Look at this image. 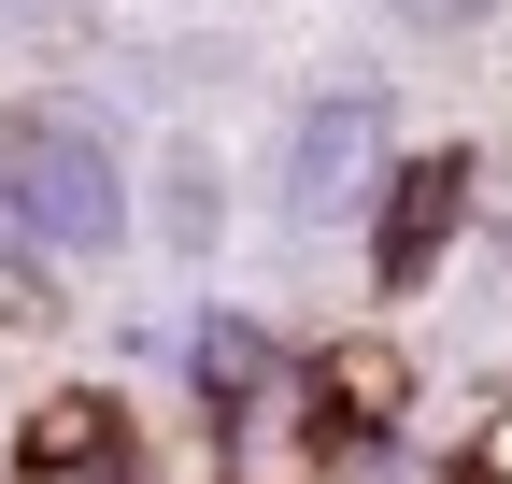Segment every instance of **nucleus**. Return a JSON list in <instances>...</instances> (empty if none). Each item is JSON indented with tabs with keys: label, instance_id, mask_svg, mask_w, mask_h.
<instances>
[{
	"label": "nucleus",
	"instance_id": "obj_2",
	"mask_svg": "<svg viewBox=\"0 0 512 484\" xmlns=\"http://www.w3.org/2000/svg\"><path fill=\"white\" fill-rule=\"evenodd\" d=\"M271 200L285 228H342L384 200V86H313L271 143Z\"/></svg>",
	"mask_w": 512,
	"mask_h": 484
},
{
	"label": "nucleus",
	"instance_id": "obj_4",
	"mask_svg": "<svg viewBox=\"0 0 512 484\" xmlns=\"http://www.w3.org/2000/svg\"><path fill=\"white\" fill-rule=\"evenodd\" d=\"M370 15H399V29H484L498 0H370Z\"/></svg>",
	"mask_w": 512,
	"mask_h": 484
},
{
	"label": "nucleus",
	"instance_id": "obj_1",
	"mask_svg": "<svg viewBox=\"0 0 512 484\" xmlns=\"http://www.w3.org/2000/svg\"><path fill=\"white\" fill-rule=\"evenodd\" d=\"M0 242L57 271H100L128 242V157L86 100H15L0 114Z\"/></svg>",
	"mask_w": 512,
	"mask_h": 484
},
{
	"label": "nucleus",
	"instance_id": "obj_3",
	"mask_svg": "<svg viewBox=\"0 0 512 484\" xmlns=\"http://www.w3.org/2000/svg\"><path fill=\"white\" fill-rule=\"evenodd\" d=\"M456 200H470V157H399V200H384V285H427V271H441Z\"/></svg>",
	"mask_w": 512,
	"mask_h": 484
}]
</instances>
